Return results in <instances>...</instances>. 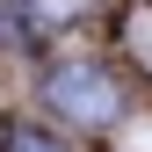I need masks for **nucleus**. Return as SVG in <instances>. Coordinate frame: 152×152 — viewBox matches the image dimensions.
Here are the masks:
<instances>
[{"label": "nucleus", "mask_w": 152, "mask_h": 152, "mask_svg": "<svg viewBox=\"0 0 152 152\" xmlns=\"http://www.w3.org/2000/svg\"><path fill=\"white\" fill-rule=\"evenodd\" d=\"M0 152H65L51 130H29V123H7L0 130Z\"/></svg>", "instance_id": "2"}, {"label": "nucleus", "mask_w": 152, "mask_h": 152, "mask_svg": "<svg viewBox=\"0 0 152 152\" xmlns=\"http://www.w3.org/2000/svg\"><path fill=\"white\" fill-rule=\"evenodd\" d=\"M0 29H7V7H0Z\"/></svg>", "instance_id": "4"}, {"label": "nucleus", "mask_w": 152, "mask_h": 152, "mask_svg": "<svg viewBox=\"0 0 152 152\" xmlns=\"http://www.w3.org/2000/svg\"><path fill=\"white\" fill-rule=\"evenodd\" d=\"M22 7L36 15V22H80V15L94 7V0H22Z\"/></svg>", "instance_id": "3"}, {"label": "nucleus", "mask_w": 152, "mask_h": 152, "mask_svg": "<svg viewBox=\"0 0 152 152\" xmlns=\"http://www.w3.org/2000/svg\"><path fill=\"white\" fill-rule=\"evenodd\" d=\"M44 102L58 109V116H72V123H94V130L123 116V87L109 80L102 65H87V58H72V65L51 72V80H44Z\"/></svg>", "instance_id": "1"}]
</instances>
